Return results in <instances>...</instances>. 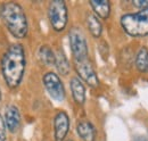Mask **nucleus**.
<instances>
[{
	"label": "nucleus",
	"mask_w": 148,
	"mask_h": 141,
	"mask_svg": "<svg viewBox=\"0 0 148 141\" xmlns=\"http://www.w3.org/2000/svg\"><path fill=\"white\" fill-rule=\"evenodd\" d=\"M43 86L47 90V92L49 93V96L56 100V101H63L65 99V89L64 84L60 81L59 76L53 73V72H48L45 74L43 79Z\"/></svg>",
	"instance_id": "6"
},
{
	"label": "nucleus",
	"mask_w": 148,
	"mask_h": 141,
	"mask_svg": "<svg viewBox=\"0 0 148 141\" xmlns=\"http://www.w3.org/2000/svg\"><path fill=\"white\" fill-rule=\"evenodd\" d=\"M70 44H71V50H72L75 62L88 59L87 40H86L83 32L80 29L73 27L70 31Z\"/></svg>",
	"instance_id": "5"
},
{
	"label": "nucleus",
	"mask_w": 148,
	"mask_h": 141,
	"mask_svg": "<svg viewBox=\"0 0 148 141\" xmlns=\"http://www.w3.org/2000/svg\"><path fill=\"white\" fill-rule=\"evenodd\" d=\"M2 21L10 32V34L17 39L25 38L29 31L27 18L23 7L17 2H6L1 7Z\"/></svg>",
	"instance_id": "2"
},
{
	"label": "nucleus",
	"mask_w": 148,
	"mask_h": 141,
	"mask_svg": "<svg viewBox=\"0 0 148 141\" xmlns=\"http://www.w3.org/2000/svg\"><path fill=\"white\" fill-rule=\"evenodd\" d=\"M70 130V118L65 112H58L54 118L55 141H64Z\"/></svg>",
	"instance_id": "8"
},
{
	"label": "nucleus",
	"mask_w": 148,
	"mask_h": 141,
	"mask_svg": "<svg viewBox=\"0 0 148 141\" xmlns=\"http://www.w3.org/2000/svg\"><path fill=\"white\" fill-rule=\"evenodd\" d=\"M75 70L77 72L80 79L83 80L89 87L96 88L99 86V79L96 74V70L92 67L91 63L88 59L75 62Z\"/></svg>",
	"instance_id": "7"
},
{
	"label": "nucleus",
	"mask_w": 148,
	"mask_h": 141,
	"mask_svg": "<svg viewBox=\"0 0 148 141\" xmlns=\"http://www.w3.org/2000/svg\"><path fill=\"white\" fill-rule=\"evenodd\" d=\"M5 127H6V125H5V123H3V120H2V117L0 116V141H5V140H6Z\"/></svg>",
	"instance_id": "18"
},
{
	"label": "nucleus",
	"mask_w": 148,
	"mask_h": 141,
	"mask_svg": "<svg viewBox=\"0 0 148 141\" xmlns=\"http://www.w3.org/2000/svg\"><path fill=\"white\" fill-rule=\"evenodd\" d=\"M48 17L55 31L57 32L64 31L69 21V10L65 1L63 0L51 1L48 7Z\"/></svg>",
	"instance_id": "4"
},
{
	"label": "nucleus",
	"mask_w": 148,
	"mask_h": 141,
	"mask_svg": "<svg viewBox=\"0 0 148 141\" xmlns=\"http://www.w3.org/2000/svg\"><path fill=\"white\" fill-rule=\"evenodd\" d=\"M87 26H88V30H89V32L91 33L93 38H99L103 33V25H101L100 21L98 19V17L93 14L88 15Z\"/></svg>",
	"instance_id": "14"
},
{
	"label": "nucleus",
	"mask_w": 148,
	"mask_h": 141,
	"mask_svg": "<svg viewBox=\"0 0 148 141\" xmlns=\"http://www.w3.org/2000/svg\"><path fill=\"white\" fill-rule=\"evenodd\" d=\"M55 66L62 75H67L70 73V63H69L65 53L62 50L55 53Z\"/></svg>",
	"instance_id": "15"
},
{
	"label": "nucleus",
	"mask_w": 148,
	"mask_h": 141,
	"mask_svg": "<svg viewBox=\"0 0 148 141\" xmlns=\"http://www.w3.org/2000/svg\"><path fill=\"white\" fill-rule=\"evenodd\" d=\"M76 131L83 141L96 140V129L89 121H81L76 126Z\"/></svg>",
	"instance_id": "11"
},
{
	"label": "nucleus",
	"mask_w": 148,
	"mask_h": 141,
	"mask_svg": "<svg viewBox=\"0 0 148 141\" xmlns=\"http://www.w3.org/2000/svg\"><path fill=\"white\" fill-rule=\"evenodd\" d=\"M67 141H72V140H67Z\"/></svg>",
	"instance_id": "20"
},
{
	"label": "nucleus",
	"mask_w": 148,
	"mask_h": 141,
	"mask_svg": "<svg viewBox=\"0 0 148 141\" xmlns=\"http://www.w3.org/2000/svg\"><path fill=\"white\" fill-rule=\"evenodd\" d=\"M121 25L130 36L141 38L148 35V8L136 14H125L121 17Z\"/></svg>",
	"instance_id": "3"
},
{
	"label": "nucleus",
	"mask_w": 148,
	"mask_h": 141,
	"mask_svg": "<svg viewBox=\"0 0 148 141\" xmlns=\"http://www.w3.org/2000/svg\"><path fill=\"white\" fill-rule=\"evenodd\" d=\"M133 141H148L147 136H137Z\"/></svg>",
	"instance_id": "19"
},
{
	"label": "nucleus",
	"mask_w": 148,
	"mask_h": 141,
	"mask_svg": "<svg viewBox=\"0 0 148 141\" xmlns=\"http://www.w3.org/2000/svg\"><path fill=\"white\" fill-rule=\"evenodd\" d=\"M5 125L12 133L17 132L21 127V113L16 106H8L5 112Z\"/></svg>",
	"instance_id": "9"
},
{
	"label": "nucleus",
	"mask_w": 148,
	"mask_h": 141,
	"mask_svg": "<svg viewBox=\"0 0 148 141\" xmlns=\"http://www.w3.org/2000/svg\"><path fill=\"white\" fill-rule=\"evenodd\" d=\"M136 67L141 73L148 72V49L146 47H141L136 56Z\"/></svg>",
	"instance_id": "13"
},
{
	"label": "nucleus",
	"mask_w": 148,
	"mask_h": 141,
	"mask_svg": "<svg viewBox=\"0 0 148 141\" xmlns=\"http://www.w3.org/2000/svg\"><path fill=\"white\" fill-rule=\"evenodd\" d=\"M25 66L26 58L23 46L19 43L9 46L1 58V73L8 88L15 89L21 84Z\"/></svg>",
	"instance_id": "1"
},
{
	"label": "nucleus",
	"mask_w": 148,
	"mask_h": 141,
	"mask_svg": "<svg viewBox=\"0 0 148 141\" xmlns=\"http://www.w3.org/2000/svg\"><path fill=\"white\" fill-rule=\"evenodd\" d=\"M70 87L72 91L74 101L79 105H83L86 103V88L82 83V81L79 77H72L70 82Z\"/></svg>",
	"instance_id": "10"
},
{
	"label": "nucleus",
	"mask_w": 148,
	"mask_h": 141,
	"mask_svg": "<svg viewBox=\"0 0 148 141\" xmlns=\"http://www.w3.org/2000/svg\"><path fill=\"white\" fill-rule=\"evenodd\" d=\"M92 10L98 17L107 19L111 14V2L107 0H91L89 1Z\"/></svg>",
	"instance_id": "12"
},
{
	"label": "nucleus",
	"mask_w": 148,
	"mask_h": 141,
	"mask_svg": "<svg viewBox=\"0 0 148 141\" xmlns=\"http://www.w3.org/2000/svg\"><path fill=\"white\" fill-rule=\"evenodd\" d=\"M39 58L45 65H55V53L48 46H42L39 49Z\"/></svg>",
	"instance_id": "16"
},
{
	"label": "nucleus",
	"mask_w": 148,
	"mask_h": 141,
	"mask_svg": "<svg viewBox=\"0 0 148 141\" xmlns=\"http://www.w3.org/2000/svg\"><path fill=\"white\" fill-rule=\"evenodd\" d=\"M132 3H133L136 7L140 8V9L148 8V0H134Z\"/></svg>",
	"instance_id": "17"
}]
</instances>
